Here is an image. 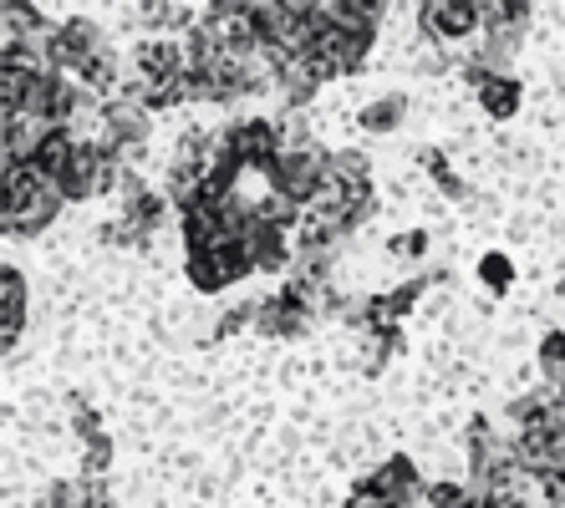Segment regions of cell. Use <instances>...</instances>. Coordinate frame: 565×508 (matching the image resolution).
Wrapping results in <instances>:
<instances>
[{"mask_svg":"<svg viewBox=\"0 0 565 508\" xmlns=\"http://www.w3.org/2000/svg\"><path fill=\"white\" fill-rule=\"evenodd\" d=\"M372 483H377V488H382V494H387V498H393L397 508H408L413 498L423 494L418 468H413L408 457H387V463H382V468H377V478H372Z\"/></svg>","mask_w":565,"mask_h":508,"instance_id":"5b68a950","label":"cell"},{"mask_svg":"<svg viewBox=\"0 0 565 508\" xmlns=\"http://www.w3.org/2000/svg\"><path fill=\"white\" fill-rule=\"evenodd\" d=\"M21 311H26V285L15 270H6V346L21 336Z\"/></svg>","mask_w":565,"mask_h":508,"instance_id":"ba28073f","label":"cell"},{"mask_svg":"<svg viewBox=\"0 0 565 508\" xmlns=\"http://www.w3.org/2000/svg\"><path fill=\"white\" fill-rule=\"evenodd\" d=\"M479 26H484V6H473V0H434V6H423V31H434V36H469Z\"/></svg>","mask_w":565,"mask_h":508,"instance_id":"3957f363","label":"cell"},{"mask_svg":"<svg viewBox=\"0 0 565 508\" xmlns=\"http://www.w3.org/2000/svg\"><path fill=\"white\" fill-rule=\"evenodd\" d=\"M397 118H403V97H393V102H372L367 112H362V128L382 132V128H393Z\"/></svg>","mask_w":565,"mask_h":508,"instance_id":"30bf717a","label":"cell"},{"mask_svg":"<svg viewBox=\"0 0 565 508\" xmlns=\"http://www.w3.org/2000/svg\"><path fill=\"white\" fill-rule=\"evenodd\" d=\"M93 508H113V504H107V494H103V498H97V504H93Z\"/></svg>","mask_w":565,"mask_h":508,"instance_id":"7c38bea8","label":"cell"},{"mask_svg":"<svg viewBox=\"0 0 565 508\" xmlns=\"http://www.w3.org/2000/svg\"><path fill=\"white\" fill-rule=\"evenodd\" d=\"M469 82L479 87V102H484L489 112H494V118H510L514 107H520V87H514L510 77H489L484 66H473Z\"/></svg>","mask_w":565,"mask_h":508,"instance_id":"52a82bcc","label":"cell"},{"mask_svg":"<svg viewBox=\"0 0 565 508\" xmlns=\"http://www.w3.org/2000/svg\"><path fill=\"white\" fill-rule=\"evenodd\" d=\"M220 153L235 158L239 169H276L280 158V132L270 128V122H239V128H230L220 138Z\"/></svg>","mask_w":565,"mask_h":508,"instance_id":"7a4b0ae2","label":"cell"},{"mask_svg":"<svg viewBox=\"0 0 565 508\" xmlns=\"http://www.w3.org/2000/svg\"><path fill=\"white\" fill-rule=\"evenodd\" d=\"M484 274L494 280V285H500V280H504V260H489V264H484Z\"/></svg>","mask_w":565,"mask_h":508,"instance_id":"8fae6325","label":"cell"},{"mask_svg":"<svg viewBox=\"0 0 565 508\" xmlns=\"http://www.w3.org/2000/svg\"><path fill=\"white\" fill-rule=\"evenodd\" d=\"M245 249H250L255 270H286V229H270L265 219H255V229L245 235Z\"/></svg>","mask_w":565,"mask_h":508,"instance_id":"8992f818","label":"cell"},{"mask_svg":"<svg viewBox=\"0 0 565 508\" xmlns=\"http://www.w3.org/2000/svg\"><path fill=\"white\" fill-rule=\"evenodd\" d=\"M62 209V188H56L36 163H6V229L11 235H36Z\"/></svg>","mask_w":565,"mask_h":508,"instance_id":"6da1fadb","label":"cell"},{"mask_svg":"<svg viewBox=\"0 0 565 508\" xmlns=\"http://www.w3.org/2000/svg\"><path fill=\"white\" fill-rule=\"evenodd\" d=\"M479 494H469L463 483H434L428 488V508H473Z\"/></svg>","mask_w":565,"mask_h":508,"instance_id":"9c48e42d","label":"cell"},{"mask_svg":"<svg viewBox=\"0 0 565 508\" xmlns=\"http://www.w3.org/2000/svg\"><path fill=\"white\" fill-rule=\"evenodd\" d=\"M255 321H260L265 336H301L306 331V300L296 295V290H286V295L265 300L260 311H255Z\"/></svg>","mask_w":565,"mask_h":508,"instance_id":"277c9868","label":"cell"}]
</instances>
